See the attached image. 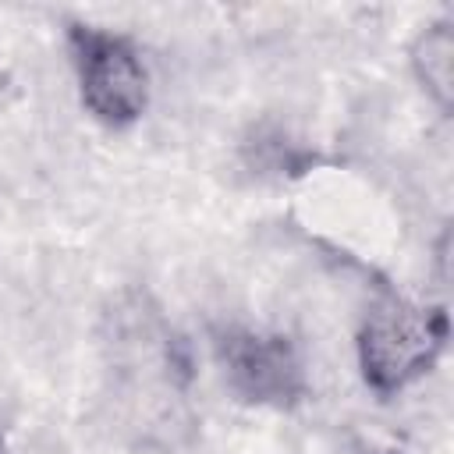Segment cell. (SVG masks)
I'll return each mask as SVG.
<instances>
[{"label": "cell", "instance_id": "1", "mask_svg": "<svg viewBox=\"0 0 454 454\" xmlns=\"http://www.w3.org/2000/svg\"><path fill=\"white\" fill-rule=\"evenodd\" d=\"M447 344V312L422 309L404 298H383L372 305L358 330V365L365 383L390 397L411 380L433 369Z\"/></svg>", "mask_w": 454, "mask_h": 454}, {"label": "cell", "instance_id": "4", "mask_svg": "<svg viewBox=\"0 0 454 454\" xmlns=\"http://www.w3.org/2000/svg\"><path fill=\"white\" fill-rule=\"evenodd\" d=\"M411 71L440 110L454 103V32L447 21L429 25L411 46Z\"/></svg>", "mask_w": 454, "mask_h": 454}, {"label": "cell", "instance_id": "5", "mask_svg": "<svg viewBox=\"0 0 454 454\" xmlns=\"http://www.w3.org/2000/svg\"><path fill=\"white\" fill-rule=\"evenodd\" d=\"M0 454H7V443H4V436H0Z\"/></svg>", "mask_w": 454, "mask_h": 454}, {"label": "cell", "instance_id": "2", "mask_svg": "<svg viewBox=\"0 0 454 454\" xmlns=\"http://www.w3.org/2000/svg\"><path fill=\"white\" fill-rule=\"evenodd\" d=\"M67 43L89 114L110 128L135 124L149 103V78L138 50L124 35L92 25H71Z\"/></svg>", "mask_w": 454, "mask_h": 454}, {"label": "cell", "instance_id": "3", "mask_svg": "<svg viewBox=\"0 0 454 454\" xmlns=\"http://www.w3.org/2000/svg\"><path fill=\"white\" fill-rule=\"evenodd\" d=\"M216 358L223 365L227 387L248 401L266 408H294L305 397V369L294 344L284 333L252 330V326H223L216 330Z\"/></svg>", "mask_w": 454, "mask_h": 454}]
</instances>
